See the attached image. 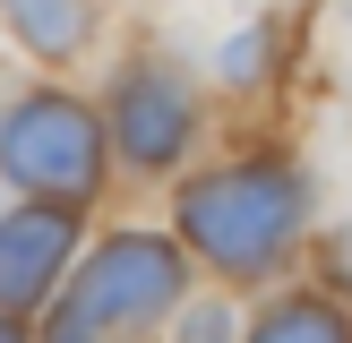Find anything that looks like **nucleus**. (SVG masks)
<instances>
[{
	"instance_id": "f257e3e1",
	"label": "nucleus",
	"mask_w": 352,
	"mask_h": 343,
	"mask_svg": "<svg viewBox=\"0 0 352 343\" xmlns=\"http://www.w3.org/2000/svg\"><path fill=\"white\" fill-rule=\"evenodd\" d=\"M301 215H309V189H301L292 163H232V172H206L181 198L189 249L206 266H223V274H267L292 249Z\"/></svg>"
},
{
	"instance_id": "f03ea898",
	"label": "nucleus",
	"mask_w": 352,
	"mask_h": 343,
	"mask_svg": "<svg viewBox=\"0 0 352 343\" xmlns=\"http://www.w3.org/2000/svg\"><path fill=\"white\" fill-rule=\"evenodd\" d=\"M181 300V249L155 232H120L86 257V274L52 309V343H129Z\"/></svg>"
},
{
	"instance_id": "7ed1b4c3",
	"label": "nucleus",
	"mask_w": 352,
	"mask_h": 343,
	"mask_svg": "<svg viewBox=\"0 0 352 343\" xmlns=\"http://www.w3.org/2000/svg\"><path fill=\"white\" fill-rule=\"evenodd\" d=\"M0 172L52 206H86L103 180V120L69 95H26L0 112Z\"/></svg>"
},
{
	"instance_id": "20e7f679",
	"label": "nucleus",
	"mask_w": 352,
	"mask_h": 343,
	"mask_svg": "<svg viewBox=\"0 0 352 343\" xmlns=\"http://www.w3.org/2000/svg\"><path fill=\"white\" fill-rule=\"evenodd\" d=\"M189 129H198V112H189V86L172 78V69H129V78H120V95H112V137H120L129 163H146V172L181 163Z\"/></svg>"
},
{
	"instance_id": "39448f33",
	"label": "nucleus",
	"mask_w": 352,
	"mask_h": 343,
	"mask_svg": "<svg viewBox=\"0 0 352 343\" xmlns=\"http://www.w3.org/2000/svg\"><path fill=\"white\" fill-rule=\"evenodd\" d=\"M69 240H78V206H26L17 223H0V309H34L60 274Z\"/></svg>"
},
{
	"instance_id": "423d86ee",
	"label": "nucleus",
	"mask_w": 352,
	"mask_h": 343,
	"mask_svg": "<svg viewBox=\"0 0 352 343\" xmlns=\"http://www.w3.org/2000/svg\"><path fill=\"white\" fill-rule=\"evenodd\" d=\"M0 17H9L43 60H69V51L86 43V26H95V0H0Z\"/></svg>"
},
{
	"instance_id": "0eeeda50",
	"label": "nucleus",
	"mask_w": 352,
	"mask_h": 343,
	"mask_svg": "<svg viewBox=\"0 0 352 343\" xmlns=\"http://www.w3.org/2000/svg\"><path fill=\"white\" fill-rule=\"evenodd\" d=\"M250 343H352V326H344L327 300H275L267 318H258Z\"/></svg>"
},
{
	"instance_id": "6e6552de",
	"label": "nucleus",
	"mask_w": 352,
	"mask_h": 343,
	"mask_svg": "<svg viewBox=\"0 0 352 343\" xmlns=\"http://www.w3.org/2000/svg\"><path fill=\"white\" fill-rule=\"evenodd\" d=\"M215 69H223V78H232V86H250L258 69H267V34H232V43H223V60H215Z\"/></svg>"
},
{
	"instance_id": "1a4fd4ad",
	"label": "nucleus",
	"mask_w": 352,
	"mask_h": 343,
	"mask_svg": "<svg viewBox=\"0 0 352 343\" xmlns=\"http://www.w3.org/2000/svg\"><path fill=\"white\" fill-rule=\"evenodd\" d=\"M181 343H232V318H223V309H189Z\"/></svg>"
},
{
	"instance_id": "9d476101",
	"label": "nucleus",
	"mask_w": 352,
	"mask_h": 343,
	"mask_svg": "<svg viewBox=\"0 0 352 343\" xmlns=\"http://www.w3.org/2000/svg\"><path fill=\"white\" fill-rule=\"evenodd\" d=\"M0 343H26V335H17V326H9V318H0Z\"/></svg>"
}]
</instances>
